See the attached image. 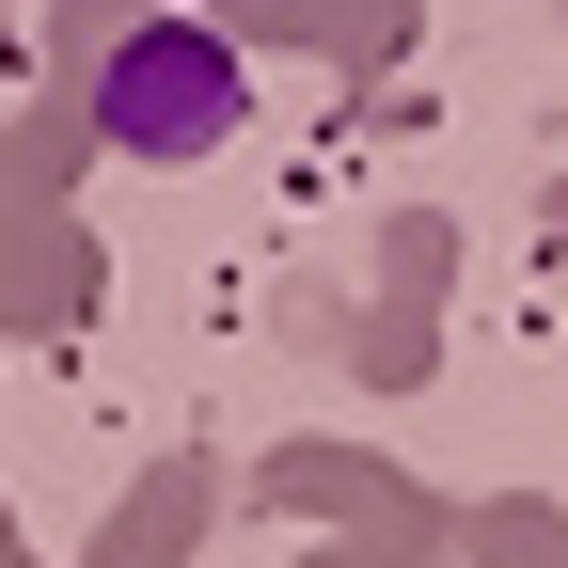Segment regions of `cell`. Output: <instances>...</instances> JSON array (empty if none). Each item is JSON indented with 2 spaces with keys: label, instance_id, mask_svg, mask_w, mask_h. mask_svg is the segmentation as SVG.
I'll return each mask as SVG.
<instances>
[{
  "label": "cell",
  "instance_id": "1",
  "mask_svg": "<svg viewBox=\"0 0 568 568\" xmlns=\"http://www.w3.org/2000/svg\"><path fill=\"white\" fill-rule=\"evenodd\" d=\"M95 126H111V159H205L237 126V48L205 17H142L95 80Z\"/></svg>",
  "mask_w": 568,
  "mask_h": 568
}]
</instances>
